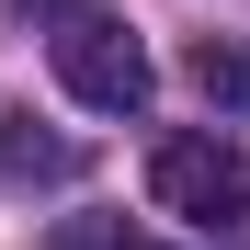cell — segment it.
<instances>
[{"mask_svg": "<svg viewBox=\"0 0 250 250\" xmlns=\"http://www.w3.org/2000/svg\"><path fill=\"white\" fill-rule=\"evenodd\" d=\"M148 193H159V216L239 228V216H250V148L216 137V125H182V137H159V148H148Z\"/></svg>", "mask_w": 250, "mask_h": 250, "instance_id": "cell-1", "label": "cell"}, {"mask_svg": "<svg viewBox=\"0 0 250 250\" xmlns=\"http://www.w3.org/2000/svg\"><path fill=\"white\" fill-rule=\"evenodd\" d=\"M57 80H68V103H91V114H148V91H159L148 46H137L114 12H80V23H57Z\"/></svg>", "mask_w": 250, "mask_h": 250, "instance_id": "cell-2", "label": "cell"}, {"mask_svg": "<svg viewBox=\"0 0 250 250\" xmlns=\"http://www.w3.org/2000/svg\"><path fill=\"white\" fill-rule=\"evenodd\" d=\"M193 91H205V103H250V57L205 34V46H193Z\"/></svg>", "mask_w": 250, "mask_h": 250, "instance_id": "cell-3", "label": "cell"}, {"mask_svg": "<svg viewBox=\"0 0 250 250\" xmlns=\"http://www.w3.org/2000/svg\"><path fill=\"white\" fill-rule=\"evenodd\" d=\"M0 159H12L23 182H68V171H80V148H68V137H34V125H23V137L0 148Z\"/></svg>", "mask_w": 250, "mask_h": 250, "instance_id": "cell-4", "label": "cell"}, {"mask_svg": "<svg viewBox=\"0 0 250 250\" xmlns=\"http://www.w3.org/2000/svg\"><path fill=\"white\" fill-rule=\"evenodd\" d=\"M57 250H159V239L114 228V216H68V228H57Z\"/></svg>", "mask_w": 250, "mask_h": 250, "instance_id": "cell-5", "label": "cell"}, {"mask_svg": "<svg viewBox=\"0 0 250 250\" xmlns=\"http://www.w3.org/2000/svg\"><path fill=\"white\" fill-rule=\"evenodd\" d=\"M80 12H91V0H0V23H46V34L80 23Z\"/></svg>", "mask_w": 250, "mask_h": 250, "instance_id": "cell-6", "label": "cell"}]
</instances>
